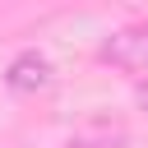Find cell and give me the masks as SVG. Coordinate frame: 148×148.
Listing matches in <instances>:
<instances>
[{
	"mask_svg": "<svg viewBox=\"0 0 148 148\" xmlns=\"http://www.w3.org/2000/svg\"><path fill=\"white\" fill-rule=\"evenodd\" d=\"M51 83V60L42 56V51H18L14 60H9V69H5V88L9 92H37V88H46Z\"/></svg>",
	"mask_w": 148,
	"mask_h": 148,
	"instance_id": "1",
	"label": "cell"
},
{
	"mask_svg": "<svg viewBox=\"0 0 148 148\" xmlns=\"http://www.w3.org/2000/svg\"><path fill=\"white\" fill-rule=\"evenodd\" d=\"M134 28H139V32H143V37H148V18H139V23H134Z\"/></svg>",
	"mask_w": 148,
	"mask_h": 148,
	"instance_id": "4",
	"label": "cell"
},
{
	"mask_svg": "<svg viewBox=\"0 0 148 148\" xmlns=\"http://www.w3.org/2000/svg\"><path fill=\"white\" fill-rule=\"evenodd\" d=\"M134 92H139V106H143V111H148V74H143V79H139V88H134Z\"/></svg>",
	"mask_w": 148,
	"mask_h": 148,
	"instance_id": "3",
	"label": "cell"
},
{
	"mask_svg": "<svg viewBox=\"0 0 148 148\" xmlns=\"http://www.w3.org/2000/svg\"><path fill=\"white\" fill-rule=\"evenodd\" d=\"M125 143H130V134H125V125L111 120V116H88V120L69 134V148H125Z\"/></svg>",
	"mask_w": 148,
	"mask_h": 148,
	"instance_id": "2",
	"label": "cell"
}]
</instances>
